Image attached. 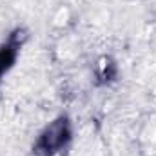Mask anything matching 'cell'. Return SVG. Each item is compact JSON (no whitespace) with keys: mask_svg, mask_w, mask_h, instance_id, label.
I'll use <instances>...</instances> for the list:
<instances>
[{"mask_svg":"<svg viewBox=\"0 0 156 156\" xmlns=\"http://www.w3.org/2000/svg\"><path fill=\"white\" fill-rule=\"evenodd\" d=\"M16 53H18V42L16 37L5 42L4 45H0V78L4 76V73L13 66L15 58H16Z\"/></svg>","mask_w":156,"mask_h":156,"instance_id":"cell-2","label":"cell"},{"mask_svg":"<svg viewBox=\"0 0 156 156\" xmlns=\"http://www.w3.org/2000/svg\"><path fill=\"white\" fill-rule=\"evenodd\" d=\"M71 136L69 123L66 118H58L53 122L42 134L35 145V153L38 156H53L56 151H60Z\"/></svg>","mask_w":156,"mask_h":156,"instance_id":"cell-1","label":"cell"}]
</instances>
